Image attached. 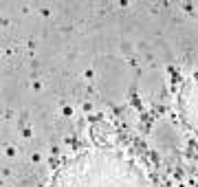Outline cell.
Segmentation results:
<instances>
[{
    "mask_svg": "<svg viewBox=\"0 0 198 187\" xmlns=\"http://www.w3.org/2000/svg\"><path fill=\"white\" fill-rule=\"evenodd\" d=\"M4 154H7V156H16V150L13 147H7V150H4Z\"/></svg>",
    "mask_w": 198,
    "mask_h": 187,
    "instance_id": "obj_1",
    "label": "cell"
},
{
    "mask_svg": "<svg viewBox=\"0 0 198 187\" xmlns=\"http://www.w3.org/2000/svg\"><path fill=\"white\" fill-rule=\"evenodd\" d=\"M22 136H27V139H29V136H31V130H29V128H24V130H22Z\"/></svg>",
    "mask_w": 198,
    "mask_h": 187,
    "instance_id": "obj_2",
    "label": "cell"
},
{
    "mask_svg": "<svg viewBox=\"0 0 198 187\" xmlns=\"http://www.w3.org/2000/svg\"><path fill=\"white\" fill-rule=\"evenodd\" d=\"M73 115V108H64V117H71Z\"/></svg>",
    "mask_w": 198,
    "mask_h": 187,
    "instance_id": "obj_3",
    "label": "cell"
}]
</instances>
